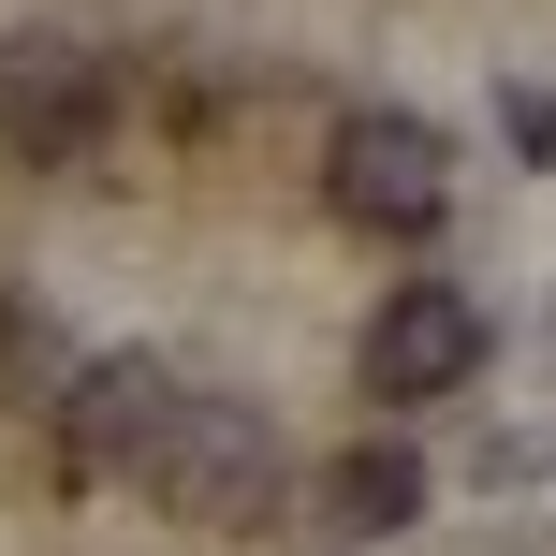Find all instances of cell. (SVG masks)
<instances>
[{
	"instance_id": "obj_1",
	"label": "cell",
	"mask_w": 556,
	"mask_h": 556,
	"mask_svg": "<svg viewBox=\"0 0 556 556\" xmlns=\"http://www.w3.org/2000/svg\"><path fill=\"white\" fill-rule=\"evenodd\" d=\"M132 483H147V498L176 513V528H264L293 469H278V425L250 410V395H176Z\"/></svg>"
},
{
	"instance_id": "obj_2",
	"label": "cell",
	"mask_w": 556,
	"mask_h": 556,
	"mask_svg": "<svg viewBox=\"0 0 556 556\" xmlns=\"http://www.w3.org/2000/svg\"><path fill=\"white\" fill-rule=\"evenodd\" d=\"M323 205L352 235H440V205H454V147H440V117H410V103H352L323 132Z\"/></svg>"
},
{
	"instance_id": "obj_3",
	"label": "cell",
	"mask_w": 556,
	"mask_h": 556,
	"mask_svg": "<svg viewBox=\"0 0 556 556\" xmlns=\"http://www.w3.org/2000/svg\"><path fill=\"white\" fill-rule=\"evenodd\" d=\"M103 132H117V74L74 45V29L0 45V147H15V162L74 176V162H103Z\"/></svg>"
},
{
	"instance_id": "obj_4",
	"label": "cell",
	"mask_w": 556,
	"mask_h": 556,
	"mask_svg": "<svg viewBox=\"0 0 556 556\" xmlns=\"http://www.w3.org/2000/svg\"><path fill=\"white\" fill-rule=\"evenodd\" d=\"M483 366V307L454 293V278H395L381 307H366V337H352V381L381 395V410H425V395H454Z\"/></svg>"
},
{
	"instance_id": "obj_5",
	"label": "cell",
	"mask_w": 556,
	"mask_h": 556,
	"mask_svg": "<svg viewBox=\"0 0 556 556\" xmlns=\"http://www.w3.org/2000/svg\"><path fill=\"white\" fill-rule=\"evenodd\" d=\"M176 395H191L176 366H147V352H88L74 395H59V469H74V483H132Z\"/></svg>"
},
{
	"instance_id": "obj_6",
	"label": "cell",
	"mask_w": 556,
	"mask_h": 556,
	"mask_svg": "<svg viewBox=\"0 0 556 556\" xmlns=\"http://www.w3.org/2000/svg\"><path fill=\"white\" fill-rule=\"evenodd\" d=\"M410 513H425V454H410V440H352V454L323 469V528H337V542H395Z\"/></svg>"
},
{
	"instance_id": "obj_7",
	"label": "cell",
	"mask_w": 556,
	"mask_h": 556,
	"mask_svg": "<svg viewBox=\"0 0 556 556\" xmlns=\"http://www.w3.org/2000/svg\"><path fill=\"white\" fill-rule=\"evenodd\" d=\"M0 395H29L45 425H59V395H74V352H59L45 307H0Z\"/></svg>"
}]
</instances>
